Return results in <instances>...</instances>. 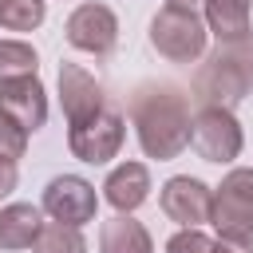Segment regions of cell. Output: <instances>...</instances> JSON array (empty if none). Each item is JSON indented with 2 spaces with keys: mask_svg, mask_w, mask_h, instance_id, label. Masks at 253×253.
<instances>
[{
  "mask_svg": "<svg viewBox=\"0 0 253 253\" xmlns=\"http://www.w3.org/2000/svg\"><path fill=\"white\" fill-rule=\"evenodd\" d=\"M130 123L146 158L170 162L190 146V103L170 83H142L130 95Z\"/></svg>",
  "mask_w": 253,
  "mask_h": 253,
  "instance_id": "obj_1",
  "label": "cell"
},
{
  "mask_svg": "<svg viewBox=\"0 0 253 253\" xmlns=\"http://www.w3.org/2000/svg\"><path fill=\"white\" fill-rule=\"evenodd\" d=\"M190 95L198 107H237L253 95V32L237 40H217V47L202 59L190 79Z\"/></svg>",
  "mask_w": 253,
  "mask_h": 253,
  "instance_id": "obj_2",
  "label": "cell"
},
{
  "mask_svg": "<svg viewBox=\"0 0 253 253\" xmlns=\"http://www.w3.org/2000/svg\"><path fill=\"white\" fill-rule=\"evenodd\" d=\"M150 47L170 59V63H198L206 55V40H210V28L206 20L194 12V8H174V4H162L150 20V32H146Z\"/></svg>",
  "mask_w": 253,
  "mask_h": 253,
  "instance_id": "obj_3",
  "label": "cell"
},
{
  "mask_svg": "<svg viewBox=\"0 0 253 253\" xmlns=\"http://www.w3.org/2000/svg\"><path fill=\"white\" fill-rule=\"evenodd\" d=\"M217 237L253 241V170L237 166L221 178L213 190V213H210Z\"/></svg>",
  "mask_w": 253,
  "mask_h": 253,
  "instance_id": "obj_4",
  "label": "cell"
},
{
  "mask_svg": "<svg viewBox=\"0 0 253 253\" xmlns=\"http://www.w3.org/2000/svg\"><path fill=\"white\" fill-rule=\"evenodd\" d=\"M190 146L202 162H233L245 146L241 123L233 119L229 107H198V115L190 119Z\"/></svg>",
  "mask_w": 253,
  "mask_h": 253,
  "instance_id": "obj_5",
  "label": "cell"
},
{
  "mask_svg": "<svg viewBox=\"0 0 253 253\" xmlns=\"http://www.w3.org/2000/svg\"><path fill=\"white\" fill-rule=\"evenodd\" d=\"M123 138H126V123L119 111H99L83 123H71L67 126V146L79 162H91V166H103L111 162L119 150H123Z\"/></svg>",
  "mask_w": 253,
  "mask_h": 253,
  "instance_id": "obj_6",
  "label": "cell"
},
{
  "mask_svg": "<svg viewBox=\"0 0 253 253\" xmlns=\"http://www.w3.org/2000/svg\"><path fill=\"white\" fill-rule=\"evenodd\" d=\"M63 36H67L71 47H79V51H87V55H111L115 43H119V16H115L107 4L87 0V4H79V8L67 16Z\"/></svg>",
  "mask_w": 253,
  "mask_h": 253,
  "instance_id": "obj_7",
  "label": "cell"
},
{
  "mask_svg": "<svg viewBox=\"0 0 253 253\" xmlns=\"http://www.w3.org/2000/svg\"><path fill=\"white\" fill-rule=\"evenodd\" d=\"M95 210H99V194L79 174H59L43 186V213L55 221L87 225V221H95Z\"/></svg>",
  "mask_w": 253,
  "mask_h": 253,
  "instance_id": "obj_8",
  "label": "cell"
},
{
  "mask_svg": "<svg viewBox=\"0 0 253 253\" xmlns=\"http://www.w3.org/2000/svg\"><path fill=\"white\" fill-rule=\"evenodd\" d=\"M158 202H162V213L178 225H206L210 213H213V190L202 178H190V174L166 178Z\"/></svg>",
  "mask_w": 253,
  "mask_h": 253,
  "instance_id": "obj_9",
  "label": "cell"
},
{
  "mask_svg": "<svg viewBox=\"0 0 253 253\" xmlns=\"http://www.w3.org/2000/svg\"><path fill=\"white\" fill-rule=\"evenodd\" d=\"M0 111L12 115L28 134L40 130L47 123V91L40 83V75H16V79H0Z\"/></svg>",
  "mask_w": 253,
  "mask_h": 253,
  "instance_id": "obj_10",
  "label": "cell"
},
{
  "mask_svg": "<svg viewBox=\"0 0 253 253\" xmlns=\"http://www.w3.org/2000/svg\"><path fill=\"white\" fill-rule=\"evenodd\" d=\"M59 103H63V115H67V126H71V123L99 115L107 107V95H103V83L91 71H83L79 63H59Z\"/></svg>",
  "mask_w": 253,
  "mask_h": 253,
  "instance_id": "obj_11",
  "label": "cell"
},
{
  "mask_svg": "<svg viewBox=\"0 0 253 253\" xmlns=\"http://www.w3.org/2000/svg\"><path fill=\"white\" fill-rule=\"evenodd\" d=\"M103 198L119 210V213H134L146 198H150V170L142 162H123L107 174L103 182Z\"/></svg>",
  "mask_w": 253,
  "mask_h": 253,
  "instance_id": "obj_12",
  "label": "cell"
},
{
  "mask_svg": "<svg viewBox=\"0 0 253 253\" xmlns=\"http://www.w3.org/2000/svg\"><path fill=\"white\" fill-rule=\"evenodd\" d=\"M43 229V213L32 202H12L0 210V249H32Z\"/></svg>",
  "mask_w": 253,
  "mask_h": 253,
  "instance_id": "obj_13",
  "label": "cell"
},
{
  "mask_svg": "<svg viewBox=\"0 0 253 253\" xmlns=\"http://www.w3.org/2000/svg\"><path fill=\"white\" fill-rule=\"evenodd\" d=\"M99 253H154V241L142 221L130 213H115L99 225Z\"/></svg>",
  "mask_w": 253,
  "mask_h": 253,
  "instance_id": "obj_14",
  "label": "cell"
},
{
  "mask_svg": "<svg viewBox=\"0 0 253 253\" xmlns=\"http://www.w3.org/2000/svg\"><path fill=\"white\" fill-rule=\"evenodd\" d=\"M206 8V28L217 36V40H237V36H249V8L253 0H202Z\"/></svg>",
  "mask_w": 253,
  "mask_h": 253,
  "instance_id": "obj_15",
  "label": "cell"
},
{
  "mask_svg": "<svg viewBox=\"0 0 253 253\" xmlns=\"http://www.w3.org/2000/svg\"><path fill=\"white\" fill-rule=\"evenodd\" d=\"M32 253H87V241L79 233V225H67V221H43L40 237L32 241Z\"/></svg>",
  "mask_w": 253,
  "mask_h": 253,
  "instance_id": "obj_16",
  "label": "cell"
},
{
  "mask_svg": "<svg viewBox=\"0 0 253 253\" xmlns=\"http://www.w3.org/2000/svg\"><path fill=\"white\" fill-rule=\"evenodd\" d=\"M47 16L43 0H0V28L4 32H36Z\"/></svg>",
  "mask_w": 253,
  "mask_h": 253,
  "instance_id": "obj_17",
  "label": "cell"
},
{
  "mask_svg": "<svg viewBox=\"0 0 253 253\" xmlns=\"http://www.w3.org/2000/svg\"><path fill=\"white\" fill-rule=\"evenodd\" d=\"M40 55L32 43L24 40H0V79H16V75H36Z\"/></svg>",
  "mask_w": 253,
  "mask_h": 253,
  "instance_id": "obj_18",
  "label": "cell"
},
{
  "mask_svg": "<svg viewBox=\"0 0 253 253\" xmlns=\"http://www.w3.org/2000/svg\"><path fill=\"white\" fill-rule=\"evenodd\" d=\"M217 249V237L202 233L198 225H182L170 241H166V253H213Z\"/></svg>",
  "mask_w": 253,
  "mask_h": 253,
  "instance_id": "obj_19",
  "label": "cell"
},
{
  "mask_svg": "<svg viewBox=\"0 0 253 253\" xmlns=\"http://www.w3.org/2000/svg\"><path fill=\"white\" fill-rule=\"evenodd\" d=\"M24 150H28V130L12 119V115H4L0 111V158H24Z\"/></svg>",
  "mask_w": 253,
  "mask_h": 253,
  "instance_id": "obj_20",
  "label": "cell"
},
{
  "mask_svg": "<svg viewBox=\"0 0 253 253\" xmlns=\"http://www.w3.org/2000/svg\"><path fill=\"white\" fill-rule=\"evenodd\" d=\"M16 182H20L16 162H12V158H0V198H8V194L16 190Z\"/></svg>",
  "mask_w": 253,
  "mask_h": 253,
  "instance_id": "obj_21",
  "label": "cell"
},
{
  "mask_svg": "<svg viewBox=\"0 0 253 253\" xmlns=\"http://www.w3.org/2000/svg\"><path fill=\"white\" fill-rule=\"evenodd\" d=\"M213 253H253V241H233V237H217Z\"/></svg>",
  "mask_w": 253,
  "mask_h": 253,
  "instance_id": "obj_22",
  "label": "cell"
},
{
  "mask_svg": "<svg viewBox=\"0 0 253 253\" xmlns=\"http://www.w3.org/2000/svg\"><path fill=\"white\" fill-rule=\"evenodd\" d=\"M166 4H174V8H194V12H198L202 0H166Z\"/></svg>",
  "mask_w": 253,
  "mask_h": 253,
  "instance_id": "obj_23",
  "label": "cell"
}]
</instances>
